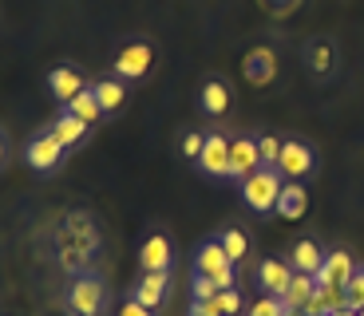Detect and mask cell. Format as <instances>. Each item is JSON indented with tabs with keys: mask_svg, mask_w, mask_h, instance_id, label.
<instances>
[{
	"mask_svg": "<svg viewBox=\"0 0 364 316\" xmlns=\"http://www.w3.org/2000/svg\"><path fill=\"white\" fill-rule=\"evenodd\" d=\"M100 253V229L91 214H64L55 226V261L72 273H87V261Z\"/></svg>",
	"mask_w": 364,
	"mask_h": 316,
	"instance_id": "6da1fadb",
	"label": "cell"
},
{
	"mask_svg": "<svg viewBox=\"0 0 364 316\" xmlns=\"http://www.w3.org/2000/svg\"><path fill=\"white\" fill-rule=\"evenodd\" d=\"M282 186H285V178H282V170H277V166H257V170L250 174L242 186H237V194H242V202H246L250 214L265 217V214H273V209H277Z\"/></svg>",
	"mask_w": 364,
	"mask_h": 316,
	"instance_id": "7a4b0ae2",
	"label": "cell"
},
{
	"mask_svg": "<svg viewBox=\"0 0 364 316\" xmlns=\"http://www.w3.org/2000/svg\"><path fill=\"white\" fill-rule=\"evenodd\" d=\"M107 280L100 273H75V280L68 285V312L72 316H107Z\"/></svg>",
	"mask_w": 364,
	"mask_h": 316,
	"instance_id": "3957f363",
	"label": "cell"
},
{
	"mask_svg": "<svg viewBox=\"0 0 364 316\" xmlns=\"http://www.w3.org/2000/svg\"><path fill=\"white\" fill-rule=\"evenodd\" d=\"M237 265L230 261V253L222 249L218 234L214 237H202L198 249H194V273H202V277H214L222 285V289H234L237 285Z\"/></svg>",
	"mask_w": 364,
	"mask_h": 316,
	"instance_id": "277c9868",
	"label": "cell"
},
{
	"mask_svg": "<svg viewBox=\"0 0 364 316\" xmlns=\"http://www.w3.org/2000/svg\"><path fill=\"white\" fill-rule=\"evenodd\" d=\"M64 158H68V151H64V143L52 135V126H48V131H36V135L24 143V163H28V170H36V174H55L64 166Z\"/></svg>",
	"mask_w": 364,
	"mask_h": 316,
	"instance_id": "5b68a950",
	"label": "cell"
},
{
	"mask_svg": "<svg viewBox=\"0 0 364 316\" xmlns=\"http://www.w3.org/2000/svg\"><path fill=\"white\" fill-rule=\"evenodd\" d=\"M301 63H305L309 80L328 83L333 75H337V67H341L337 40H328V36H313V40H305V48H301Z\"/></svg>",
	"mask_w": 364,
	"mask_h": 316,
	"instance_id": "8992f818",
	"label": "cell"
},
{
	"mask_svg": "<svg viewBox=\"0 0 364 316\" xmlns=\"http://www.w3.org/2000/svg\"><path fill=\"white\" fill-rule=\"evenodd\" d=\"M151 63H155V48L146 44V40H131V44L119 48L115 63H111V75L123 83H139V80H146Z\"/></svg>",
	"mask_w": 364,
	"mask_h": 316,
	"instance_id": "52a82bcc",
	"label": "cell"
},
{
	"mask_svg": "<svg viewBox=\"0 0 364 316\" xmlns=\"http://www.w3.org/2000/svg\"><path fill=\"white\" fill-rule=\"evenodd\" d=\"M277 170H282L285 182H305L313 170H317V151L301 138H285L282 154H277Z\"/></svg>",
	"mask_w": 364,
	"mask_h": 316,
	"instance_id": "ba28073f",
	"label": "cell"
},
{
	"mask_svg": "<svg viewBox=\"0 0 364 316\" xmlns=\"http://www.w3.org/2000/svg\"><path fill=\"white\" fill-rule=\"evenodd\" d=\"M262 166V151H257V138L254 135H234L230 138V182H242Z\"/></svg>",
	"mask_w": 364,
	"mask_h": 316,
	"instance_id": "9c48e42d",
	"label": "cell"
},
{
	"mask_svg": "<svg viewBox=\"0 0 364 316\" xmlns=\"http://www.w3.org/2000/svg\"><path fill=\"white\" fill-rule=\"evenodd\" d=\"M206 178H230V138L226 131H206V146H202V158L198 163Z\"/></svg>",
	"mask_w": 364,
	"mask_h": 316,
	"instance_id": "30bf717a",
	"label": "cell"
},
{
	"mask_svg": "<svg viewBox=\"0 0 364 316\" xmlns=\"http://www.w3.org/2000/svg\"><path fill=\"white\" fill-rule=\"evenodd\" d=\"M139 265H143V273H171L174 269V241H171V234H163V229L146 234L143 249H139Z\"/></svg>",
	"mask_w": 364,
	"mask_h": 316,
	"instance_id": "8fae6325",
	"label": "cell"
},
{
	"mask_svg": "<svg viewBox=\"0 0 364 316\" xmlns=\"http://www.w3.org/2000/svg\"><path fill=\"white\" fill-rule=\"evenodd\" d=\"M127 297L139 300V305H146L151 312H159V308L171 300V273H143V277L131 285Z\"/></svg>",
	"mask_w": 364,
	"mask_h": 316,
	"instance_id": "7c38bea8",
	"label": "cell"
},
{
	"mask_svg": "<svg viewBox=\"0 0 364 316\" xmlns=\"http://www.w3.org/2000/svg\"><path fill=\"white\" fill-rule=\"evenodd\" d=\"M242 75H246V83H254V87L273 83V75H277V52L265 48V44L250 48V52L242 55Z\"/></svg>",
	"mask_w": 364,
	"mask_h": 316,
	"instance_id": "4fadbf2b",
	"label": "cell"
},
{
	"mask_svg": "<svg viewBox=\"0 0 364 316\" xmlns=\"http://www.w3.org/2000/svg\"><path fill=\"white\" fill-rule=\"evenodd\" d=\"M230 103H234V91H230V83L222 80V75H206L198 87V107L206 119H222L230 111Z\"/></svg>",
	"mask_w": 364,
	"mask_h": 316,
	"instance_id": "5bb4252c",
	"label": "cell"
},
{
	"mask_svg": "<svg viewBox=\"0 0 364 316\" xmlns=\"http://www.w3.org/2000/svg\"><path fill=\"white\" fill-rule=\"evenodd\" d=\"M353 273H356L353 253L328 249L325 253V265H321V273H317V285H321V289H345L348 280H353Z\"/></svg>",
	"mask_w": 364,
	"mask_h": 316,
	"instance_id": "9a60e30c",
	"label": "cell"
},
{
	"mask_svg": "<svg viewBox=\"0 0 364 316\" xmlns=\"http://www.w3.org/2000/svg\"><path fill=\"white\" fill-rule=\"evenodd\" d=\"M87 87H91V83L75 72L72 63H64V67H52V72H48V91H52V99H60V107H64L68 99H75L80 91H87Z\"/></svg>",
	"mask_w": 364,
	"mask_h": 316,
	"instance_id": "2e32d148",
	"label": "cell"
},
{
	"mask_svg": "<svg viewBox=\"0 0 364 316\" xmlns=\"http://www.w3.org/2000/svg\"><path fill=\"white\" fill-rule=\"evenodd\" d=\"M52 135L64 143V151H75V146H83L87 143V135H91V126L83 123V119H75L68 107H60V115L52 119Z\"/></svg>",
	"mask_w": 364,
	"mask_h": 316,
	"instance_id": "e0dca14e",
	"label": "cell"
},
{
	"mask_svg": "<svg viewBox=\"0 0 364 316\" xmlns=\"http://www.w3.org/2000/svg\"><path fill=\"white\" fill-rule=\"evenodd\" d=\"M321 265H325V249H321L313 237H297V241H293V249H289V269L317 277Z\"/></svg>",
	"mask_w": 364,
	"mask_h": 316,
	"instance_id": "ac0fdd59",
	"label": "cell"
},
{
	"mask_svg": "<svg viewBox=\"0 0 364 316\" xmlns=\"http://www.w3.org/2000/svg\"><path fill=\"white\" fill-rule=\"evenodd\" d=\"M293 280V269L289 261H277V257H265L262 265H257V285H262L269 297H285V289H289Z\"/></svg>",
	"mask_w": 364,
	"mask_h": 316,
	"instance_id": "d6986e66",
	"label": "cell"
},
{
	"mask_svg": "<svg viewBox=\"0 0 364 316\" xmlns=\"http://www.w3.org/2000/svg\"><path fill=\"white\" fill-rule=\"evenodd\" d=\"M273 214L285 217V222H297V217H305V214H309V190L301 186V182H285Z\"/></svg>",
	"mask_w": 364,
	"mask_h": 316,
	"instance_id": "ffe728a7",
	"label": "cell"
},
{
	"mask_svg": "<svg viewBox=\"0 0 364 316\" xmlns=\"http://www.w3.org/2000/svg\"><path fill=\"white\" fill-rule=\"evenodd\" d=\"M91 91H95V99H100V111L103 115H115L119 107H123V99H127V83L115 80V75H103V80L91 83Z\"/></svg>",
	"mask_w": 364,
	"mask_h": 316,
	"instance_id": "44dd1931",
	"label": "cell"
},
{
	"mask_svg": "<svg viewBox=\"0 0 364 316\" xmlns=\"http://www.w3.org/2000/svg\"><path fill=\"white\" fill-rule=\"evenodd\" d=\"M317 293V277H309V273H293L289 289H285V308H293V312H301V308L309 305V297Z\"/></svg>",
	"mask_w": 364,
	"mask_h": 316,
	"instance_id": "7402d4cb",
	"label": "cell"
},
{
	"mask_svg": "<svg viewBox=\"0 0 364 316\" xmlns=\"http://www.w3.org/2000/svg\"><path fill=\"white\" fill-rule=\"evenodd\" d=\"M64 107L72 111L75 119H83V123H87V126H95V123H100V119H103V111H100V99H95V91H91V87H87V91H80L75 99H68Z\"/></svg>",
	"mask_w": 364,
	"mask_h": 316,
	"instance_id": "603a6c76",
	"label": "cell"
},
{
	"mask_svg": "<svg viewBox=\"0 0 364 316\" xmlns=\"http://www.w3.org/2000/svg\"><path fill=\"white\" fill-rule=\"evenodd\" d=\"M218 241H222V249L230 253V261H246V253H250V237H246V229H237V226H226L218 234Z\"/></svg>",
	"mask_w": 364,
	"mask_h": 316,
	"instance_id": "cb8c5ba5",
	"label": "cell"
},
{
	"mask_svg": "<svg viewBox=\"0 0 364 316\" xmlns=\"http://www.w3.org/2000/svg\"><path fill=\"white\" fill-rule=\"evenodd\" d=\"M202 146H206V131H186V135L178 138V151H182V158H186V163H198Z\"/></svg>",
	"mask_w": 364,
	"mask_h": 316,
	"instance_id": "d4e9b609",
	"label": "cell"
},
{
	"mask_svg": "<svg viewBox=\"0 0 364 316\" xmlns=\"http://www.w3.org/2000/svg\"><path fill=\"white\" fill-rule=\"evenodd\" d=\"M218 293H222V285L214 277H202V273L191 277V300H214Z\"/></svg>",
	"mask_w": 364,
	"mask_h": 316,
	"instance_id": "484cf974",
	"label": "cell"
},
{
	"mask_svg": "<svg viewBox=\"0 0 364 316\" xmlns=\"http://www.w3.org/2000/svg\"><path fill=\"white\" fill-rule=\"evenodd\" d=\"M246 316H285V300H282V297H269V293H262V297L250 305Z\"/></svg>",
	"mask_w": 364,
	"mask_h": 316,
	"instance_id": "4316f807",
	"label": "cell"
},
{
	"mask_svg": "<svg viewBox=\"0 0 364 316\" xmlns=\"http://www.w3.org/2000/svg\"><path fill=\"white\" fill-rule=\"evenodd\" d=\"M214 305L222 308V316H242L246 300H242V293H237V285H234V289H222L218 297H214Z\"/></svg>",
	"mask_w": 364,
	"mask_h": 316,
	"instance_id": "83f0119b",
	"label": "cell"
},
{
	"mask_svg": "<svg viewBox=\"0 0 364 316\" xmlns=\"http://www.w3.org/2000/svg\"><path fill=\"white\" fill-rule=\"evenodd\" d=\"M257 4H262V12L273 16V20H285V16H293V12L301 9V0H257Z\"/></svg>",
	"mask_w": 364,
	"mask_h": 316,
	"instance_id": "f1b7e54d",
	"label": "cell"
},
{
	"mask_svg": "<svg viewBox=\"0 0 364 316\" xmlns=\"http://www.w3.org/2000/svg\"><path fill=\"white\" fill-rule=\"evenodd\" d=\"M285 138L277 135H257V151H262V166H277V154H282Z\"/></svg>",
	"mask_w": 364,
	"mask_h": 316,
	"instance_id": "f546056e",
	"label": "cell"
},
{
	"mask_svg": "<svg viewBox=\"0 0 364 316\" xmlns=\"http://www.w3.org/2000/svg\"><path fill=\"white\" fill-rule=\"evenodd\" d=\"M345 300H348V308H364V269H356L353 273V280L345 285Z\"/></svg>",
	"mask_w": 364,
	"mask_h": 316,
	"instance_id": "4dcf8cb0",
	"label": "cell"
},
{
	"mask_svg": "<svg viewBox=\"0 0 364 316\" xmlns=\"http://www.w3.org/2000/svg\"><path fill=\"white\" fill-rule=\"evenodd\" d=\"M9 163H12V138H9V131L0 126V170H9Z\"/></svg>",
	"mask_w": 364,
	"mask_h": 316,
	"instance_id": "1f68e13d",
	"label": "cell"
},
{
	"mask_svg": "<svg viewBox=\"0 0 364 316\" xmlns=\"http://www.w3.org/2000/svg\"><path fill=\"white\" fill-rule=\"evenodd\" d=\"M191 316H222V308L214 300H191Z\"/></svg>",
	"mask_w": 364,
	"mask_h": 316,
	"instance_id": "d6a6232c",
	"label": "cell"
},
{
	"mask_svg": "<svg viewBox=\"0 0 364 316\" xmlns=\"http://www.w3.org/2000/svg\"><path fill=\"white\" fill-rule=\"evenodd\" d=\"M119 316H155V312H151V308H146V305H139V300H123V308H119Z\"/></svg>",
	"mask_w": 364,
	"mask_h": 316,
	"instance_id": "836d02e7",
	"label": "cell"
},
{
	"mask_svg": "<svg viewBox=\"0 0 364 316\" xmlns=\"http://www.w3.org/2000/svg\"><path fill=\"white\" fill-rule=\"evenodd\" d=\"M333 316H356V312H353V308H341V312H333Z\"/></svg>",
	"mask_w": 364,
	"mask_h": 316,
	"instance_id": "e575fe53",
	"label": "cell"
},
{
	"mask_svg": "<svg viewBox=\"0 0 364 316\" xmlns=\"http://www.w3.org/2000/svg\"><path fill=\"white\" fill-rule=\"evenodd\" d=\"M285 316H305V312H293V308H285Z\"/></svg>",
	"mask_w": 364,
	"mask_h": 316,
	"instance_id": "d590c367",
	"label": "cell"
},
{
	"mask_svg": "<svg viewBox=\"0 0 364 316\" xmlns=\"http://www.w3.org/2000/svg\"><path fill=\"white\" fill-rule=\"evenodd\" d=\"M356 316H364V308H356Z\"/></svg>",
	"mask_w": 364,
	"mask_h": 316,
	"instance_id": "8d00e7d4",
	"label": "cell"
}]
</instances>
